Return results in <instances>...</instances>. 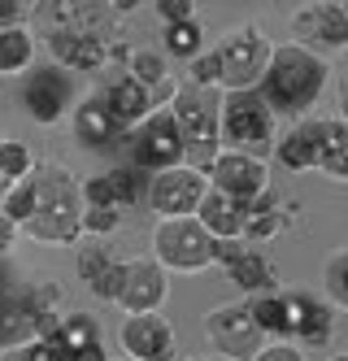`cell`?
<instances>
[{
  "instance_id": "cell-1",
  "label": "cell",
  "mask_w": 348,
  "mask_h": 361,
  "mask_svg": "<svg viewBox=\"0 0 348 361\" xmlns=\"http://www.w3.org/2000/svg\"><path fill=\"white\" fill-rule=\"evenodd\" d=\"M31 178H35V214L18 231L48 248L78 244L83 240V192H78V178L61 166H35Z\"/></svg>"
},
{
  "instance_id": "cell-2",
  "label": "cell",
  "mask_w": 348,
  "mask_h": 361,
  "mask_svg": "<svg viewBox=\"0 0 348 361\" xmlns=\"http://www.w3.org/2000/svg\"><path fill=\"white\" fill-rule=\"evenodd\" d=\"M331 66L305 44H279L261 79V100L270 114H305L327 87Z\"/></svg>"
},
{
  "instance_id": "cell-3",
  "label": "cell",
  "mask_w": 348,
  "mask_h": 361,
  "mask_svg": "<svg viewBox=\"0 0 348 361\" xmlns=\"http://www.w3.org/2000/svg\"><path fill=\"white\" fill-rule=\"evenodd\" d=\"M170 114L179 126V140H183V166H196L209 170L213 157L222 152V135H218V105L196 92V87H183L170 100Z\"/></svg>"
},
{
  "instance_id": "cell-4",
  "label": "cell",
  "mask_w": 348,
  "mask_h": 361,
  "mask_svg": "<svg viewBox=\"0 0 348 361\" xmlns=\"http://www.w3.org/2000/svg\"><path fill=\"white\" fill-rule=\"evenodd\" d=\"M213 53H218V87L227 96H244V92L261 87L275 44L265 39L261 27H239V31H231L218 48H213Z\"/></svg>"
},
{
  "instance_id": "cell-5",
  "label": "cell",
  "mask_w": 348,
  "mask_h": 361,
  "mask_svg": "<svg viewBox=\"0 0 348 361\" xmlns=\"http://www.w3.org/2000/svg\"><path fill=\"white\" fill-rule=\"evenodd\" d=\"M213 240L209 231L196 222V218H162L152 231V262L162 266L166 274H200L209 266H218L213 262Z\"/></svg>"
},
{
  "instance_id": "cell-6",
  "label": "cell",
  "mask_w": 348,
  "mask_h": 361,
  "mask_svg": "<svg viewBox=\"0 0 348 361\" xmlns=\"http://www.w3.org/2000/svg\"><path fill=\"white\" fill-rule=\"evenodd\" d=\"M218 135H222V144H231V152L257 157V152H265L275 140V114L265 109V100L253 96V92L227 96L218 105Z\"/></svg>"
},
{
  "instance_id": "cell-7",
  "label": "cell",
  "mask_w": 348,
  "mask_h": 361,
  "mask_svg": "<svg viewBox=\"0 0 348 361\" xmlns=\"http://www.w3.org/2000/svg\"><path fill=\"white\" fill-rule=\"evenodd\" d=\"M200 335L209 340V348L218 357H227V361H253V353L265 344V335L257 331V322H253L244 300L213 305L205 314V322H200Z\"/></svg>"
},
{
  "instance_id": "cell-8",
  "label": "cell",
  "mask_w": 348,
  "mask_h": 361,
  "mask_svg": "<svg viewBox=\"0 0 348 361\" xmlns=\"http://www.w3.org/2000/svg\"><path fill=\"white\" fill-rule=\"evenodd\" d=\"M205 178H209V192H222L239 204H257L270 192V170H265V161L248 157V152H231V148H222L218 157H213Z\"/></svg>"
},
{
  "instance_id": "cell-9",
  "label": "cell",
  "mask_w": 348,
  "mask_h": 361,
  "mask_svg": "<svg viewBox=\"0 0 348 361\" xmlns=\"http://www.w3.org/2000/svg\"><path fill=\"white\" fill-rule=\"evenodd\" d=\"M205 196H209V178L196 166L162 170L152 174V188H148V204L157 218H196Z\"/></svg>"
},
{
  "instance_id": "cell-10",
  "label": "cell",
  "mask_w": 348,
  "mask_h": 361,
  "mask_svg": "<svg viewBox=\"0 0 348 361\" xmlns=\"http://www.w3.org/2000/svg\"><path fill=\"white\" fill-rule=\"evenodd\" d=\"M131 161L140 170H174L183 166V140H179V126L170 109H152L140 126H136V144H131Z\"/></svg>"
},
{
  "instance_id": "cell-11",
  "label": "cell",
  "mask_w": 348,
  "mask_h": 361,
  "mask_svg": "<svg viewBox=\"0 0 348 361\" xmlns=\"http://www.w3.org/2000/svg\"><path fill=\"white\" fill-rule=\"evenodd\" d=\"M118 344L126 361H170L174 357V326L162 314H126L118 326Z\"/></svg>"
},
{
  "instance_id": "cell-12",
  "label": "cell",
  "mask_w": 348,
  "mask_h": 361,
  "mask_svg": "<svg viewBox=\"0 0 348 361\" xmlns=\"http://www.w3.org/2000/svg\"><path fill=\"white\" fill-rule=\"evenodd\" d=\"M166 296H170V279L152 257L126 262V279H122V292H118V305L126 314H157L166 305Z\"/></svg>"
},
{
  "instance_id": "cell-13",
  "label": "cell",
  "mask_w": 348,
  "mask_h": 361,
  "mask_svg": "<svg viewBox=\"0 0 348 361\" xmlns=\"http://www.w3.org/2000/svg\"><path fill=\"white\" fill-rule=\"evenodd\" d=\"M44 48L57 61V70H100L109 61V44L96 35H83V31H48Z\"/></svg>"
},
{
  "instance_id": "cell-14",
  "label": "cell",
  "mask_w": 348,
  "mask_h": 361,
  "mask_svg": "<svg viewBox=\"0 0 348 361\" xmlns=\"http://www.w3.org/2000/svg\"><path fill=\"white\" fill-rule=\"evenodd\" d=\"M22 100H26V114H31L40 126L61 122L66 109H70V83H66V74L61 70H35V79L26 83Z\"/></svg>"
},
{
  "instance_id": "cell-15",
  "label": "cell",
  "mask_w": 348,
  "mask_h": 361,
  "mask_svg": "<svg viewBox=\"0 0 348 361\" xmlns=\"http://www.w3.org/2000/svg\"><path fill=\"white\" fill-rule=\"evenodd\" d=\"M292 31L301 39H318L344 48L348 44V5H335V0H323V5H305L292 13Z\"/></svg>"
},
{
  "instance_id": "cell-16",
  "label": "cell",
  "mask_w": 348,
  "mask_h": 361,
  "mask_svg": "<svg viewBox=\"0 0 348 361\" xmlns=\"http://www.w3.org/2000/svg\"><path fill=\"white\" fill-rule=\"evenodd\" d=\"M78 279L88 283V292L96 300H118L122 292V279H126V262H118L114 252H104L100 244H83L78 248Z\"/></svg>"
},
{
  "instance_id": "cell-17",
  "label": "cell",
  "mask_w": 348,
  "mask_h": 361,
  "mask_svg": "<svg viewBox=\"0 0 348 361\" xmlns=\"http://www.w3.org/2000/svg\"><path fill=\"white\" fill-rule=\"evenodd\" d=\"M287 318H292V340L305 348H323L335 331V309L313 296H287Z\"/></svg>"
},
{
  "instance_id": "cell-18",
  "label": "cell",
  "mask_w": 348,
  "mask_h": 361,
  "mask_svg": "<svg viewBox=\"0 0 348 361\" xmlns=\"http://www.w3.org/2000/svg\"><path fill=\"white\" fill-rule=\"evenodd\" d=\"M100 105L109 109V118L118 122V131H131V126H140L152 114V92L140 87L131 74H118V79H109V87H104Z\"/></svg>"
},
{
  "instance_id": "cell-19",
  "label": "cell",
  "mask_w": 348,
  "mask_h": 361,
  "mask_svg": "<svg viewBox=\"0 0 348 361\" xmlns=\"http://www.w3.org/2000/svg\"><path fill=\"white\" fill-rule=\"evenodd\" d=\"M196 222L209 231L213 240H244V231H248V204H239L222 192H209L205 204H200V214Z\"/></svg>"
},
{
  "instance_id": "cell-20",
  "label": "cell",
  "mask_w": 348,
  "mask_h": 361,
  "mask_svg": "<svg viewBox=\"0 0 348 361\" xmlns=\"http://www.w3.org/2000/svg\"><path fill=\"white\" fill-rule=\"evenodd\" d=\"M323 161V122H296L279 140V166L283 170H313Z\"/></svg>"
},
{
  "instance_id": "cell-21",
  "label": "cell",
  "mask_w": 348,
  "mask_h": 361,
  "mask_svg": "<svg viewBox=\"0 0 348 361\" xmlns=\"http://www.w3.org/2000/svg\"><path fill=\"white\" fill-rule=\"evenodd\" d=\"M70 126H74V135L83 140V144H92V148H100V144H109V140H118V122L109 118V109L100 105V96H88L83 105L74 109Z\"/></svg>"
},
{
  "instance_id": "cell-22",
  "label": "cell",
  "mask_w": 348,
  "mask_h": 361,
  "mask_svg": "<svg viewBox=\"0 0 348 361\" xmlns=\"http://www.w3.org/2000/svg\"><path fill=\"white\" fill-rule=\"evenodd\" d=\"M227 279L235 283L239 292H270L275 266H270V257H261L257 248H244V252H239L235 262L227 266Z\"/></svg>"
},
{
  "instance_id": "cell-23",
  "label": "cell",
  "mask_w": 348,
  "mask_h": 361,
  "mask_svg": "<svg viewBox=\"0 0 348 361\" xmlns=\"http://www.w3.org/2000/svg\"><path fill=\"white\" fill-rule=\"evenodd\" d=\"M248 314H253V322H257V331L265 335V340H292L287 296H279V292H261V296L248 305Z\"/></svg>"
},
{
  "instance_id": "cell-24",
  "label": "cell",
  "mask_w": 348,
  "mask_h": 361,
  "mask_svg": "<svg viewBox=\"0 0 348 361\" xmlns=\"http://www.w3.org/2000/svg\"><path fill=\"white\" fill-rule=\"evenodd\" d=\"M35 61V35L22 27H5L0 31V79L5 74H22V70H31Z\"/></svg>"
},
{
  "instance_id": "cell-25",
  "label": "cell",
  "mask_w": 348,
  "mask_h": 361,
  "mask_svg": "<svg viewBox=\"0 0 348 361\" xmlns=\"http://www.w3.org/2000/svg\"><path fill=\"white\" fill-rule=\"evenodd\" d=\"M318 170H327L331 178H348V122H323V161Z\"/></svg>"
},
{
  "instance_id": "cell-26",
  "label": "cell",
  "mask_w": 348,
  "mask_h": 361,
  "mask_svg": "<svg viewBox=\"0 0 348 361\" xmlns=\"http://www.w3.org/2000/svg\"><path fill=\"white\" fill-rule=\"evenodd\" d=\"M162 53H170L174 61H196L205 53V31L196 22H179V27L162 31Z\"/></svg>"
},
{
  "instance_id": "cell-27",
  "label": "cell",
  "mask_w": 348,
  "mask_h": 361,
  "mask_svg": "<svg viewBox=\"0 0 348 361\" xmlns=\"http://www.w3.org/2000/svg\"><path fill=\"white\" fill-rule=\"evenodd\" d=\"M31 170H35L31 148L18 144V140H0V196H5L13 183H22Z\"/></svg>"
},
{
  "instance_id": "cell-28",
  "label": "cell",
  "mask_w": 348,
  "mask_h": 361,
  "mask_svg": "<svg viewBox=\"0 0 348 361\" xmlns=\"http://www.w3.org/2000/svg\"><path fill=\"white\" fill-rule=\"evenodd\" d=\"M126 74L136 79L140 87H162L166 83V53H157V48H140V53L126 57Z\"/></svg>"
},
{
  "instance_id": "cell-29",
  "label": "cell",
  "mask_w": 348,
  "mask_h": 361,
  "mask_svg": "<svg viewBox=\"0 0 348 361\" xmlns=\"http://www.w3.org/2000/svg\"><path fill=\"white\" fill-rule=\"evenodd\" d=\"M323 292L331 309H348V248L331 252L323 266Z\"/></svg>"
},
{
  "instance_id": "cell-30",
  "label": "cell",
  "mask_w": 348,
  "mask_h": 361,
  "mask_svg": "<svg viewBox=\"0 0 348 361\" xmlns=\"http://www.w3.org/2000/svg\"><path fill=\"white\" fill-rule=\"evenodd\" d=\"M57 340L66 344V353H78V348H88V344L100 340V326L92 318H83V314H66L61 326H57Z\"/></svg>"
},
{
  "instance_id": "cell-31",
  "label": "cell",
  "mask_w": 348,
  "mask_h": 361,
  "mask_svg": "<svg viewBox=\"0 0 348 361\" xmlns=\"http://www.w3.org/2000/svg\"><path fill=\"white\" fill-rule=\"evenodd\" d=\"M0 361H70V353H66V344L57 340V331H52V335H44V340L26 344V348L0 353Z\"/></svg>"
},
{
  "instance_id": "cell-32",
  "label": "cell",
  "mask_w": 348,
  "mask_h": 361,
  "mask_svg": "<svg viewBox=\"0 0 348 361\" xmlns=\"http://www.w3.org/2000/svg\"><path fill=\"white\" fill-rule=\"evenodd\" d=\"M104 178H109V188H114V200H118V209H131V204L140 200V174L136 170H104Z\"/></svg>"
},
{
  "instance_id": "cell-33",
  "label": "cell",
  "mask_w": 348,
  "mask_h": 361,
  "mask_svg": "<svg viewBox=\"0 0 348 361\" xmlns=\"http://www.w3.org/2000/svg\"><path fill=\"white\" fill-rule=\"evenodd\" d=\"M118 209H83V235H109V231H118Z\"/></svg>"
},
{
  "instance_id": "cell-34",
  "label": "cell",
  "mask_w": 348,
  "mask_h": 361,
  "mask_svg": "<svg viewBox=\"0 0 348 361\" xmlns=\"http://www.w3.org/2000/svg\"><path fill=\"white\" fill-rule=\"evenodd\" d=\"M192 87L200 92V87H218V53H200L196 61H192Z\"/></svg>"
},
{
  "instance_id": "cell-35",
  "label": "cell",
  "mask_w": 348,
  "mask_h": 361,
  "mask_svg": "<svg viewBox=\"0 0 348 361\" xmlns=\"http://www.w3.org/2000/svg\"><path fill=\"white\" fill-rule=\"evenodd\" d=\"M253 361H305V353L292 344V340H270V344H261L253 353Z\"/></svg>"
},
{
  "instance_id": "cell-36",
  "label": "cell",
  "mask_w": 348,
  "mask_h": 361,
  "mask_svg": "<svg viewBox=\"0 0 348 361\" xmlns=\"http://www.w3.org/2000/svg\"><path fill=\"white\" fill-rule=\"evenodd\" d=\"M157 13H162L166 27H179V22H196V5H192V0H157Z\"/></svg>"
},
{
  "instance_id": "cell-37",
  "label": "cell",
  "mask_w": 348,
  "mask_h": 361,
  "mask_svg": "<svg viewBox=\"0 0 348 361\" xmlns=\"http://www.w3.org/2000/svg\"><path fill=\"white\" fill-rule=\"evenodd\" d=\"M70 361H109V357H104V344L96 340V344H88V348H78V353H70Z\"/></svg>"
},
{
  "instance_id": "cell-38",
  "label": "cell",
  "mask_w": 348,
  "mask_h": 361,
  "mask_svg": "<svg viewBox=\"0 0 348 361\" xmlns=\"http://www.w3.org/2000/svg\"><path fill=\"white\" fill-rule=\"evenodd\" d=\"M18 235H22V231H18V226H13V222H5V218H0V252H9V248H13V240H18Z\"/></svg>"
},
{
  "instance_id": "cell-39",
  "label": "cell",
  "mask_w": 348,
  "mask_h": 361,
  "mask_svg": "<svg viewBox=\"0 0 348 361\" xmlns=\"http://www.w3.org/2000/svg\"><path fill=\"white\" fill-rule=\"evenodd\" d=\"M340 109H344V122H348V83H344V92H340Z\"/></svg>"
},
{
  "instance_id": "cell-40",
  "label": "cell",
  "mask_w": 348,
  "mask_h": 361,
  "mask_svg": "<svg viewBox=\"0 0 348 361\" xmlns=\"http://www.w3.org/2000/svg\"><path fill=\"white\" fill-rule=\"evenodd\" d=\"M183 361H213V357H183Z\"/></svg>"
},
{
  "instance_id": "cell-41",
  "label": "cell",
  "mask_w": 348,
  "mask_h": 361,
  "mask_svg": "<svg viewBox=\"0 0 348 361\" xmlns=\"http://www.w3.org/2000/svg\"><path fill=\"white\" fill-rule=\"evenodd\" d=\"M327 361H348V353H340V357H327Z\"/></svg>"
},
{
  "instance_id": "cell-42",
  "label": "cell",
  "mask_w": 348,
  "mask_h": 361,
  "mask_svg": "<svg viewBox=\"0 0 348 361\" xmlns=\"http://www.w3.org/2000/svg\"><path fill=\"white\" fill-rule=\"evenodd\" d=\"M122 361H126V357H122Z\"/></svg>"
}]
</instances>
